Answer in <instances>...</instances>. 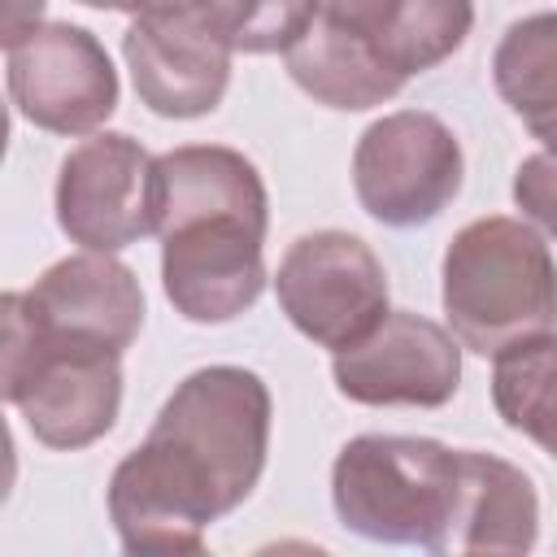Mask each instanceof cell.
Masks as SVG:
<instances>
[{"mask_svg":"<svg viewBox=\"0 0 557 557\" xmlns=\"http://www.w3.org/2000/svg\"><path fill=\"white\" fill-rule=\"evenodd\" d=\"M492 78L500 100L527 122V131L557 117V13L513 22L496 44Z\"/></svg>","mask_w":557,"mask_h":557,"instance_id":"cell-16","label":"cell"},{"mask_svg":"<svg viewBox=\"0 0 557 557\" xmlns=\"http://www.w3.org/2000/svg\"><path fill=\"white\" fill-rule=\"evenodd\" d=\"M270 392L244 366L187 374L161 405L148 440L109 483V518L126 553H200L205 527L231 513L261 479Z\"/></svg>","mask_w":557,"mask_h":557,"instance_id":"cell-1","label":"cell"},{"mask_svg":"<svg viewBox=\"0 0 557 557\" xmlns=\"http://www.w3.org/2000/svg\"><path fill=\"white\" fill-rule=\"evenodd\" d=\"M513 200L522 218L557 239V152H535L513 174Z\"/></svg>","mask_w":557,"mask_h":557,"instance_id":"cell-19","label":"cell"},{"mask_svg":"<svg viewBox=\"0 0 557 557\" xmlns=\"http://www.w3.org/2000/svg\"><path fill=\"white\" fill-rule=\"evenodd\" d=\"M274 292L292 326L331 352L361 344L387 318L383 261L348 231L300 235L278 261Z\"/></svg>","mask_w":557,"mask_h":557,"instance_id":"cell-6","label":"cell"},{"mask_svg":"<svg viewBox=\"0 0 557 557\" xmlns=\"http://www.w3.org/2000/svg\"><path fill=\"white\" fill-rule=\"evenodd\" d=\"M39 13H44V0H4V48L26 39L39 26Z\"/></svg>","mask_w":557,"mask_h":557,"instance_id":"cell-21","label":"cell"},{"mask_svg":"<svg viewBox=\"0 0 557 557\" xmlns=\"http://www.w3.org/2000/svg\"><path fill=\"white\" fill-rule=\"evenodd\" d=\"M540 531L535 483L492 457L461 448V492L444 553H527Z\"/></svg>","mask_w":557,"mask_h":557,"instance_id":"cell-13","label":"cell"},{"mask_svg":"<svg viewBox=\"0 0 557 557\" xmlns=\"http://www.w3.org/2000/svg\"><path fill=\"white\" fill-rule=\"evenodd\" d=\"M444 313L479 357L548 335L557 326V265L540 231L518 218L461 226L444 252Z\"/></svg>","mask_w":557,"mask_h":557,"instance_id":"cell-3","label":"cell"},{"mask_svg":"<svg viewBox=\"0 0 557 557\" xmlns=\"http://www.w3.org/2000/svg\"><path fill=\"white\" fill-rule=\"evenodd\" d=\"M313 9H318V17L344 26V30L361 35V39H370V44L379 48V35L392 26L400 0H313ZM379 57H383V52H379Z\"/></svg>","mask_w":557,"mask_h":557,"instance_id":"cell-20","label":"cell"},{"mask_svg":"<svg viewBox=\"0 0 557 557\" xmlns=\"http://www.w3.org/2000/svg\"><path fill=\"white\" fill-rule=\"evenodd\" d=\"M287 74L300 91L331 109H370L400 91V74L379 57V48L313 13L309 30L283 52Z\"/></svg>","mask_w":557,"mask_h":557,"instance_id":"cell-14","label":"cell"},{"mask_svg":"<svg viewBox=\"0 0 557 557\" xmlns=\"http://www.w3.org/2000/svg\"><path fill=\"white\" fill-rule=\"evenodd\" d=\"M78 4H91V9H126V0H78Z\"/></svg>","mask_w":557,"mask_h":557,"instance_id":"cell-24","label":"cell"},{"mask_svg":"<svg viewBox=\"0 0 557 557\" xmlns=\"http://www.w3.org/2000/svg\"><path fill=\"white\" fill-rule=\"evenodd\" d=\"M531 135H535V139H540L548 152H557V117H548V122H535V126H531Z\"/></svg>","mask_w":557,"mask_h":557,"instance_id":"cell-23","label":"cell"},{"mask_svg":"<svg viewBox=\"0 0 557 557\" xmlns=\"http://www.w3.org/2000/svg\"><path fill=\"white\" fill-rule=\"evenodd\" d=\"M492 405L509 431L557 457V335H535L496 352Z\"/></svg>","mask_w":557,"mask_h":557,"instance_id":"cell-15","label":"cell"},{"mask_svg":"<svg viewBox=\"0 0 557 557\" xmlns=\"http://www.w3.org/2000/svg\"><path fill=\"white\" fill-rule=\"evenodd\" d=\"M461 492V448L413 435H357L331 466V500L348 531L444 553Z\"/></svg>","mask_w":557,"mask_h":557,"instance_id":"cell-4","label":"cell"},{"mask_svg":"<svg viewBox=\"0 0 557 557\" xmlns=\"http://www.w3.org/2000/svg\"><path fill=\"white\" fill-rule=\"evenodd\" d=\"M161 170V283L187 322H231L265 287V183L257 165L218 144L157 157Z\"/></svg>","mask_w":557,"mask_h":557,"instance_id":"cell-2","label":"cell"},{"mask_svg":"<svg viewBox=\"0 0 557 557\" xmlns=\"http://www.w3.org/2000/svg\"><path fill=\"white\" fill-rule=\"evenodd\" d=\"M213 0H126V9L135 13H152V17H170V13H205Z\"/></svg>","mask_w":557,"mask_h":557,"instance_id":"cell-22","label":"cell"},{"mask_svg":"<svg viewBox=\"0 0 557 557\" xmlns=\"http://www.w3.org/2000/svg\"><path fill=\"white\" fill-rule=\"evenodd\" d=\"M470 22H474L470 0H400L392 26L379 35V52L400 78H409L448 61L466 44Z\"/></svg>","mask_w":557,"mask_h":557,"instance_id":"cell-17","label":"cell"},{"mask_svg":"<svg viewBox=\"0 0 557 557\" xmlns=\"http://www.w3.org/2000/svg\"><path fill=\"white\" fill-rule=\"evenodd\" d=\"M17 300L44 335L109 352H126L144 326V292L135 274L91 248L48 265L26 292H17Z\"/></svg>","mask_w":557,"mask_h":557,"instance_id":"cell-12","label":"cell"},{"mask_svg":"<svg viewBox=\"0 0 557 557\" xmlns=\"http://www.w3.org/2000/svg\"><path fill=\"white\" fill-rule=\"evenodd\" d=\"M4 65L17 113L52 135H87L117 109L113 61L83 26H35L4 48Z\"/></svg>","mask_w":557,"mask_h":557,"instance_id":"cell-9","label":"cell"},{"mask_svg":"<svg viewBox=\"0 0 557 557\" xmlns=\"http://www.w3.org/2000/svg\"><path fill=\"white\" fill-rule=\"evenodd\" d=\"M209 22L235 52H287L313 22V0H213Z\"/></svg>","mask_w":557,"mask_h":557,"instance_id":"cell-18","label":"cell"},{"mask_svg":"<svg viewBox=\"0 0 557 557\" xmlns=\"http://www.w3.org/2000/svg\"><path fill=\"white\" fill-rule=\"evenodd\" d=\"M161 170L139 139L104 131L83 139L57 174V222L91 252H117L139 235H157Z\"/></svg>","mask_w":557,"mask_h":557,"instance_id":"cell-8","label":"cell"},{"mask_svg":"<svg viewBox=\"0 0 557 557\" xmlns=\"http://www.w3.org/2000/svg\"><path fill=\"white\" fill-rule=\"evenodd\" d=\"M461 339L422 313H387L361 344L335 352L339 396L357 405L435 409L461 387Z\"/></svg>","mask_w":557,"mask_h":557,"instance_id":"cell-10","label":"cell"},{"mask_svg":"<svg viewBox=\"0 0 557 557\" xmlns=\"http://www.w3.org/2000/svg\"><path fill=\"white\" fill-rule=\"evenodd\" d=\"M139 100L161 117L213 113L231 78V44L209 13H139L122 35Z\"/></svg>","mask_w":557,"mask_h":557,"instance_id":"cell-11","label":"cell"},{"mask_svg":"<svg viewBox=\"0 0 557 557\" xmlns=\"http://www.w3.org/2000/svg\"><path fill=\"white\" fill-rule=\"evenodd\" d=\"M122 352L44 335L17 292L0 300V392L48 448H83L117 422Z\"/></svg>","mask_w":557,"mask_h":557,"instance_id":"cell-5","label":"cell"},{"mask_svg":"<svg viewBox=\"0 0 557 557\" xmlns=\"http://www.w3.org/2000/svg\"><path fill=\"white\" fill-rule=\"evenodd\" d=\"M461 144L422 109H400L366 126L352 152V187L361 209L383 226H418L461 191Z\"/></svg>","mask_w":557,"mask_h":557,"instance_id":"cell-7","label":"cell"}]
</instances>
